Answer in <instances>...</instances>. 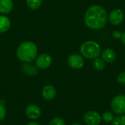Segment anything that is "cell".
<instances>
[{"label": "cell", "mask_w": 125, "mask_h": 125, "mask_svg": "<svg viewBox=\"0 0 125 125\" xmlns=\"http://www.w3.org/2000/svg\"><path fill=\"white\" fill-rule=\"evenodd\" d=\"M108 20L106 10L100 5H92L86 10L84 15V23L86 26L94 30L103 28Z\"/></svg>", "instance_id": "1"}, {"label": "cell", "mask_w": 125, "mask_h": 125, "mask_svg": "<svg viewBox=\"0 0 125 125\" xmlns=\"http://www.w3.org/2000/svg\"><path fill=\"white\" fill-rule=\"evenodd\" d=\"M37 55V47L31 41H26L19 45L16 51L18 59L25 63H31L35 60Z\"/></svg>", "instance_id": "2"}, {"label": "cell", "mask_w": 125, "mask_h": 125, "mask_svg": "<svg viewBox=\"0 0 125 125\" xmlns=\"http://www.w3.org/2000/svg\"><path fill=\"white\" fill-rule=\"evenodd\" d=\"M80 51L82 56L86 59H96L100 56L101 48L97 42L88 40L81 45Z\"/></svg>", "instance_id": "3"}, {"label": "cell", "mask_w": 125, "mask_h": 125, "mask_svg": "<svg viewBox=\"0 0 125 125\" xmlns=\"http://www.w3.org/2000/svg\"><path fill=\"white\" fill-rule=\"evenodd\" d=\"M111 108L116 114H125V95L116 96L111 102Z\"/></svg>", "instance_id": "4"}, {"label": "cell", "mask_w": 125, "mask_h": 125, "mask_svg": "<svg viewBox=\"0 0 125 125\" xmlns=\"http://www.w3.org/2000/svg\"><path fill=\"white\" fill-rule=\"evenodd\" d=\"M52 62V57L49 54L42 53L35 59V66L38 69H47L51 65Z\"/></svg>", "instance_id": "5"}, {"label": "cell", "mask_w": 125, "mask_h": 125, "mask_svg": "<svg viewBox=\"0 0 125 125\" xmlns=\"http://www.w3.org/2000/svg\"><path fill=\"white\" fill-rule=\"evenodd\" d=\"M67 64L72 69L80 70L84 66V59L79 54H71L67 59Z\"/></svg>", "instance_id": "6"}, {"label": "cell", "mask_w": 125, "mask_h": 125, "mask_svg": "<svg viewBox=\"0 0 125 125\" xmlns=\"http://www.w3.org/2000/svg\"><path fill=\"white\" fill-rule=\"evenodd\" d=\"M108 19L112 25L119 26L125 20L124 12L120 9H114L110 12Z\"/></svg>", "instance_id": "7"}, {"label": "cell", "mask_w": 125, "mask_h": 125, "mask_svg": "<svg viewBox=\"0 0 125 125\" xmlns=\"http://www.w3.org/2000/svg\"><path fill=\"white\" fill-rule=\"evenodd\" d=\"M83 120L87 125H99L102 121V116L96 111H88L84 114Z\"/></svg>", "instance_id": "8"}, {"label": "cell", "mask_w": 125, "mask_h": 125, "mask_svg": "<svg viewBox=\"0 0 125 125\" xmlns=\"http://www.w3.org/2000/svg\"><path fill=\"white\" fill-rule=\"evenodd\" d=\"M41 113L42 112H41L40 108L35 104H31L28 105L25 110L26 116L29 119H31V120H35V119H39L41 116Z\"/></svg>", "instance_id": "9"}, {"label": "cell", "mask_w": 125, "mask_h": 125, "mask_svg": "<svg viewBox=\"0 0 125 125\" xmlns=\"http://www.w3.org/2000/svg\"><path fill=\"white\" fill-rule=\"evenodd\" d=\"M56 94V90L53 85H45L42 90V96L45 100H52Z\"/></svg>", "instance_id": "10"}, {"label": "cell", "mask_w": 125, "mask_h": 125, "mask_svg": "<svg viewBox=\"0 0 125 125\" xmlns=\"http://www.w3.org/2000/svg\"><path fill=\"white\" fill-rule=\"evenodd\" d=\"M116 54L111 48H106L102 53V59L107 63H112L116 60Z\"/></svg>", "instance_id": "11"}, {"label": "cell", "mask_w": 125, "mask_h": 125, "mask_svg": "<svg viewBox=\"0 0 125 125\" xmlns=\"http://www.w3.org/2000/svg\"><path fill=\"white\" fill-rule=\"evenodd\" d=\"M13 8L12 0H0V13L7 15L10 13Z\"/></svg>", "instance_id": "12"}, {"label": "cell", "mask_w": 125, "mask_h": 125, "mask_svg": "<svg viewBox=\"0 0 125 125\" xmlns=\"http://www.w3.org/2000/svg\"><path fill=\"white\" fill-rule=\"evenodd\" d=\"M11 26L10 20L4 15H0V33H4L7 31Z\"/></svg>", "instance_id": "13"}, {"label": "cell", "mask_w": 125, "mask_h": 125, "mask_svg": "<svg viewBox=\"0 0 125 125\" xmlns=\"http://www.w3.org/2000/svg\"><path fill=\"white\" fill-rule=\"evenodd\" d=\"M37 67L34 65H33L32 64L30 63H25L23 66H22V70L23 72L29 76H34L36 75L37 74Z\"/></svg>", "instance_id": "14"}, {"label": "cell", "mask_w": 125, "mask_h": 125, "mask_svg": "<svg viewBox=\"0 0 125 125\" xmlns=\"http://www.w3.org/2000/svg\"><path fill=\"white\" fill-rule=\"evenodd\" d=\"M92 65H93V67L94 68V70H96L97 71H101L105 68V62L103 59L96 58L94 59V61L92 62Z\"/></svg>", "instance_id": "15"}, {"label": "cell", "mask_w": 125, "mask_h": 125, "mask_svg": "<svg viewBox=\"0 0 125 125\" xmlns=\"http://www.w3.org/2000/svg\"><path fill=\"white\" fill-rule=\"evenodd\" d=\"M42 0H26V4L31 10L38 9L42 4Z\"/></svg>", "instance_id": "16"}, {"label": "cell", "mask_w": 125, "mask_h": 125, "mask_svg": "<svg viewBox=\"0 0 125 125\" xmlns=\"http://www.w3.org/2000/svg\"><path fill=\"white\" fill-rule=\"evenodd\" d=\"M102 118H103V120L106 122V123H110V122H112L114 119V114L111 111H105L103 114V116H102Z\"/></svg>", "instance_id": "17"}, {"label": "cell", "mask_w": 125, "mask_h": 125, "mask_svg": "<svg viewBox=\"0 0 125 125\" xmlns=\"http://www.w3.org/2000/svg\"><path fill=\"white\" fill-rule=\"evenodd\" d=\"M112 125H125V116L119 115L114 119Z\"/></svg>", "instance_id": "18"}, {"label": "cell", "mask_w": 125, "mask_h": 125, "mask_svg": "<svg viewBox=\"0 0 125 125\" xmlns=\"http://www.w3.org/2000/svg\"><path fill=\"white\" fill-rule=\"evenodd\" d=\"M49 125H65V121L60 117H55L51 120Z\"/></svg>", "instance_id": "19"}, {"label": "cell", "mask_w": 125, "mask_h": 125, "mask_svg": "<svg viewBox=\"0 0 125 125\" xmlns=\"http://www.w3.org/2000/svg\"><path fill=\"white\" fill-rule=\"evenodd\" d=\"M6 116H7V110L2 104H0V121L4 120Z\"/></svg>", "instance_id": "20"}, {"label": "cell", "mask_w": 125, "mask_h": 125, "mask_svg": "<svg viewBox=\"0 0 125 125\" xmlns=\"http://www.w3.org/2000/svg\"><path fill=\"white\" fill-rule=\"evenodd\" d=\"M117 81L121 85H125V72H122L118 75Z\"/></svg>", "instance_id": "21"}, {"label": "cell", "mask_w": 125, "mask_h": 125, "mask_svg": "<svg viewBox=\"0 0 125 125\" xmlns=\"http://www.w3.org/2000/svg\"><path fill=\"white\" fill-rule=\"evenodd\" d=\"M122 36V33L120 31H118V30H116V31H113V33H112V37L116 40L121 39Z\"/></svg>", "instance_id": "22"}, {"label": "cell", "mask_w": 125, "mask_h": 125, "mask_svg": "<svg viewBox=\"0 0 125 125\" xmlns=\"http://www.w3.org/2000/svg\"><path fill=\"white\" fill-rule=\"evenodd\" d=\"M26 125H40L39 123H37V122H29L28 124Z\"/></svg>", "instance_id": "23"}, {"label": "cell", "mask_w": 125, "mask_h": 125, "mask_svg": "<svg viewBox=\"0 0 125 125\" xmlns=\"http://www.w3.org/2000/svg\"><path fill=\"white\" fill-rule=\"evenodd\" d=\"M122 42L124 43V45H125V32H124L123 34H122Z\"/></svg>", "instance_id": "24"}, {"label": "cell", "mask_w": 125, "mask_h": 125, "mask_svg": "<svg viewBox=\"0 0 125 125\" xmlns=\"http://www.w3.org/2000/svg\"><path fill=\"white\" fill-rule=\"evenodd\" d=\"M72 125H80V124H78V123H73Z\"/></svg>", "instance_id": "25"}, {"label": "cell", "mask_w": 125, "mask_h": 125, "mask_svg": "<svg viewBox=\"0 0 125 125\" xmlns=\"http://www.w3.org/2000/svg\"></svg>", "instance_id": "26"}]
</instances>
